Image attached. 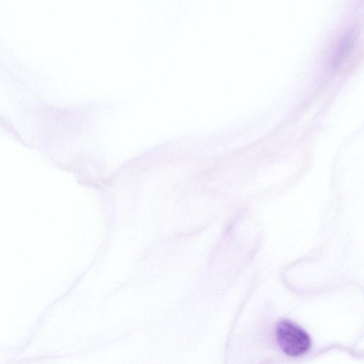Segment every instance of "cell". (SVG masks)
Wrapping results in <instances>:
<instances>
[{
    "mask_svg": "<svg viewBox=\"0 0 364 364\" xmlns=\"http://www.w3.org/2000/svg\"><path fill=\"white\" fill-rule=\"evenodd\" d=\"M276 338L283 352L291 357H299L305 354L311 346L309 334L289 320L279 322L276 328Z\"/></svg>",
    "mask_w": 364,
    "mask_h": 364,
    "instance_id": "6da1fadb",
    "label": "cell"
},
{
    "mask_svg": "<svg viewBox=\"0 0 364 364\" xmlns=\"http://www.w3.org/2000/svg\"><path fill=\"white\" fill-rule=\"evenodd\" d=\"M357 38L358 31L356 28H351L346 32L334 53L332 60L333 67L338 66L350 53L355 45Z\"/></svg>",
    "mask_w": 364,
    "mask_h": 364,
    "instance_id": "7a4b0ae2",
    "label": "cell"
}]
</instances>
